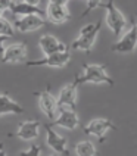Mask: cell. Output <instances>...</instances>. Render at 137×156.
Wrapping results in <instances>:
<instances>
[{
    "mask_svg": "<svg viewBox=\"0 0 137 156\" xmlns=\"http://www.w3.org/2000/svg\"><path fill=\"white\" fill-rule=\"evenodd\" d=\"M5 113H13V115L24 113V108L18 102H15L9 94L0 91V116Z\"/></svg>",
    "mask_w": 137,
    "mask_h": 156,
    "instance_id": "2e32d148",
    "label": "cell"
},
{
    "mask_svg": "<svg viewBox=\"0 0 137 156\" xmlns=\"http://www.w3.org/2000/svg\"><path fill=\"white\" fill-rule=\"evenodd\" d=\"M40 121L37 119H30V121H24L22 124H19L18 131L15 133V136L19 139L30 141V140H34L35 137H38V131H40Z\"/></svg>",
    "mask_w": 137,
    "mask_h": 156,
    "instance_id": "9a60e30c",
    "label": "cell"
},
{
    "mask_svg": "<svg viewBox=\"0 0 137 156\" xmlns=\"http://www.w3.org/2000/svg\"><path fill=\"white\" fill-rule=\"evenodd\" d=\"M27 55H28L27 43H15L5 49L2 55V61L5 63H22L25 62Z\"/></svg>",
    "mask_w": 137,
    "mask_h": 156,
    "instance_id": "9c48e42d",
    "label": "cell"
},
{
    "mask_svg": "<svg viewBox=\"0 0 137 156\" xmlns=\"http://www.w3.org/2000/svg\"><path fill=\"white\" fill-rule=\"evenodd\" d=\"M0 156H8V155H6V150H5V149H0Z\"/></svg>",
    "mask_w": 137,
    "mask_h": 156,
    "instance_id": "d4e9b609",
    "label": "cell"
},
{
    "mask_svg": "<svg viewBox=\"0 0 137 156\" xmlns=\"http://www.w3.org/2000/svg\"><path fill=\"white\" fill-rule=\"evenodd\" d=\"M100 25H102V21H97L94 24H87L86 27H83L80 30L78 37L71 43V49L72 50H81V52H90L93 49L94 43H96L97 35H99Z\"/></svg>",
    "mask_w": 137,
    "mask_h": 156,
    "instance_id": "7a4b0ae2",
    "label": "cell"
},
{
    "mask_svg": "<svg viewBox=\"0 0 137 156\" xmlns=\"http://www.w3.org/2000/svg\"><path fill=\"white\" fill-rule=\"evenodd\" d=\"M77 81L74 80L72 83H69L60 90L59 96L56 97L58 99V106L60 108H68L75 111L77 109Z\"/></svg>",
    "mask_w": 137,
    "mask_h": 156,
    "instance_id": "30bf717a",
    "label": "cell"
},
{
    "mask_svg": "<svg viewBox=\"0 0 137 156\" xmlns=\"http://www.w3.org/2000/svg\"><path fill=\"white\" fill-rule=\"evenodd\" d=\"M75 155L77 156H96L97 155V149L92 141L84 140L75 144Z\"/></svg>",
    "mask_w": 137,
    "mask_h": 156,
    "instance_id": "ac0fdd59",
    "label": "cell"
},
{
    "mask_svg": "<svg viewBox=\"0 0 137 156\" xmlns=\"http://www.w3.org/2000/svg\"><path fill=\"white\" fill-rule=\"evenodd\" d=\"M49 156H59V155H58V153L55 152V153H52V155H49Z\"/></svg>",
    "mask_w": 137,
    "mask_h": 156,
    "instance_id": "484cf974",
    "label": "cell"
},
{
    "mask_svg": "<svg viewBox=\"0 0 137 156\" xmlns=\"http://www.w3.org/2000/svg\"><path fill=\"white\" fill-rule=\"evenodd\" d=\"M41 153V149L38 144H33L31 147H28L27 150H22L19 152V156H40Z\"/></svg>",
    "mask_w": 137,
    "mask_h": 156,
    "instance_id": "44dd1931",
    "label": "cell"
},
{
    "mask_svg": "<svg viewBox=\"0 0 137 156\" xmlns=\"http://www.w3.org/2000/svg\"><path fill=\"white\" fill-rule=\"evenodd\" d=\"M102 5V0H86V10L83 12L81 18H84L86 15H88L92 10H94L96 8H99Z\"/></svg>",
    "mask_w": 137,
    "mask_h": 156,
    "instance_id": "ffe728a7",
    "label": "cell"
},
{
    "mask_svg": "<svg viewBox=\"0 0 137 156\" xmlns=\"http://www.w3.org/2000/svg\"><path fill=\"white\" fill-rule=\"evenodd\" d=\"M43 128L46 130V143H47V146L50 149H53L56 153L68 156L69 150H68V141H67V139L62 137L59 133H56L50 124H43Z\"/></svg>",
    "mask_w": 137,
    "mask_h": 156,
    "instance_id": "ba28073f",
    "label": "cell"
},
{
    "mask_svg": "<svg viewBox=\"0 0 137 156\" xmlns=\"http://www.w3.org/2000/svg\"><path fill=\"white\" fill-rule=\"evenodd\" d=\"M71 61V53L67 52H59L53 53V55H47L41 59H35V61H28L25 62L27 66H50V68H63L67 66Z\"/></svg>",
    "mask_w": 137,
    "mask_h": 156,
    "instance_id": "8992f818",
    "label": "cell"
},
{
    "mask_svg": "<svg viewBox=\"0 0 137 156\" xmlns=\"http://www.w3.org/2000/svg\"><path fill=\"white\" fill-rule=\"evenodd\" d=\"M136 47H137V21L133 19L130 30L125 34L121 35L120 38H118V41L111 47V50L112 52H117V53L127 55V53L134 52Z\"/></svg>",
    "mask_w": 137,
    "mask_h": 156,
    "instance_id": "277c9868",
    "label": "cell"
},
{
    "mask_svg": "<svg viewBox=\"0 0 137 156\" xmlns=\"http://www.w3.org/2000/svg\"><path fill=\"white\" fill-rule=\"evenodd\" d=\"M77 84H108L114 86V80H112L105 65H96V63H84L83 65V74L75 75Z\"/></svg>",
    "mask_w": 137,
    "mask_h": 156,
    "instance_id": "6da1fadb",
    "label": "cell"
},
{
    "mask_svg": "<svg viewBox=\"0 0 137 156\" xmlns=\"http://www.w3.org/2000/svg\"><path fill=\"white\" fill-rule=\"evenodd\" d=\"M8 40V37H5V35H0V56L3 55V52H5V47H3V43Z\"/></svg>",
    "mask_w": 137,
    "mask_h": 156,
    "instance_id": "7402d4cb",
    "label": "cell"
},
{
    "mask_svg": "<svg viewBox=\"0 0 137 156\" xmlns=\"http://www.w3.org/2000/svg\"><path fill=\"white\" fill-rule=\"evenodd\" d=\"M46 25V21L40 15H27L15 21V28L19 33H33Z\"/></svg>",
    "mask_w": 137,
    "mask_h": 156,
    "instance_id": "8fae6325",
    "label": "cell"
},
{
    "mask_svg": "<svg viewBox=\"0 0 137 156\" xmlns=\"http://www.w3.org/2000/svg\"><path fill=\"white\" fill-rule=\"evenodd\" d=\"M38 46H40V50L43 52L44 56L53 55V53H59V52H67L68 50V47L65 44L52 34L41 35L40 40H38Z\"/></svg>",
    "mask_w": 137,
    "mask_h": 156,
    "instance_id": "4fadbf2b",
    "label": "cell"
},
{
    "mask_svg": "<svg viewBox=\"0 0 137 156\" xmlns=\"http://www.w3.org/2000/svg\"><path fill=\"white\" fill-rule=\"evenodd\" d=\"M0 149H3V143H0Z\"/></svg>",
    "mask_w": 137,
    "mask_h": 156,
    "instance_id": "4316f807",
    "label": "cell"
},
{
    "mask_svg": "<svg viewBox=\"0 0 137 156\" xmlns=\"http://www.w3.org/2000/svg\"><path fill=\"white\" fill-rule=\"evenodd\" d=\"M46 18L50 21L52 24L60 25V24L67 22L69 18H71V13H69V10L67 6L47 3V6H46Z\"/></svg>",
    "mask_w": 137,
    "mask_h": 156,
    "instance_id": "5bb4252c",
    "label": "cell"
},
{
    "mask_svg": "<svg viewBox=\"0 0 137 156\" xmlns=\"http://www.w3.org/2000/svg\"><path fill=\"white\" fill-rule=\"evenodd\" d=\"M34 96L37 97L40 111H41L49 119H55V113L59 109V106H58V99L50 93V86H47L44 90H41V91H35Z\"/></svg>",
    "mask_w": 137,
    "mask_h": 156,
    "instance_id": "5b68a950",
    "label": "cell"
},
{
    "mask_svg": "<svg viewBox=\"0 0 137 156\" xmlns=\"http://www.w3.org/2000/svg\"><path fill=\"white\" fill-rule=\"evenodd\" d=\"M69 0H49V3H53V5H62V6H67Z\"/></svg>",
    "mask_w": 137,
    "mask_h": 156,
    "instance_id": "603a6c76",
    "label": "cell"
},
{
    "mask_svg": "<svg viewBox=\"0 0 137 156\" xmlns=\"http://www.w3.org/2000/svg\"><path fill=\"white\" fill-rule=\"evenodd\" d=\"M109 130H117V127L108 118H96V119L90 121L84 127V133H86L87 136L97 137L100 143L105 141V136H106V133Z\"/></svg>",
    "mask_w": 137,
    "mask_h": 156,
    "instance_id": "52a82bcc",
    "label": "cell"
},
{
    "mask_svg": "<svg viewBox=\"0 0 137 156\" xmlns=\"http://www.w3.org/2000/svg\"><path fill=\"white\" fill-rule=\"evenodd\" d=\"M103 8L106 9V24L109 27L114 35L117 38H120L122 31L127 28V19L122 15L120 9L115 6V0H108L106 5H103Z\"/></svg>",
    "mask_w": 137,
    "mask_h": 156,
    "instance_id": "3957f363",
    "label": "cell"
},
{
    "mask_svg": "<svg viewBox=\"0 0 137 156\" xmlns=\"http://www.w3.org/2000/svg\"><path fill=\"white\" fill-rule=\"evenodd\" d=\"M50 125H56V127H62L67 130H77L80 127V118L75 111L68 109V108H60V113L56 119H53V124Z\"/></svg>",
    "mask_w": 137,
    "mask_h": 156,
    "instance_id": "7c38bea8",
    "label": "cell"
},
{
    "mask_svg": "<svg viewBox=\"0 0 137 156\" xmlns=\"http://www.w3.org/2000/svg\"><path fill=\"white\" fill-rule=\"evenodd\" d=\"M10 10L13 15L18 16H27V15H40V16H46V10L40 9L38 6H33V5H28V3H12L10 5Z\"/></svg>",
    "mask_w": 137,
    "mask_h": 156,
    "instance_id": "e0dca14e",
    "label": "cell"
},
{
    "mask_svg": "<svg viewBox=\"0 0 137 156\" xmlns=\"http://www.w3.org/2000/svg\"><path fill=\"white\" fill-rule=\"evenodd\" d=\"M13 34H15V33H13V27L10 25V22H8L5 18L0 16V35L12 37Z\"/></svg>",
    "mask_w": 137,
    "mask_h": 156,
    "instance_id": "d6986e66",
    "label": "cell"
},
{
    "mask_svg": "<svg viewBox=\"0 0 137 156\" xmlns=\"http://www.w3.org/2000/svg\"><path fill=\"white\" fill-rule=\"evenodd\" d=\"M41 0H24V3H28V5H33V6H38Z\"/></svg>",
    "mask_w": 137,
    "mask_h": 156,
    "instance_id": "cb8c5ba5",
    "label": "cell"
}]
</instances>
